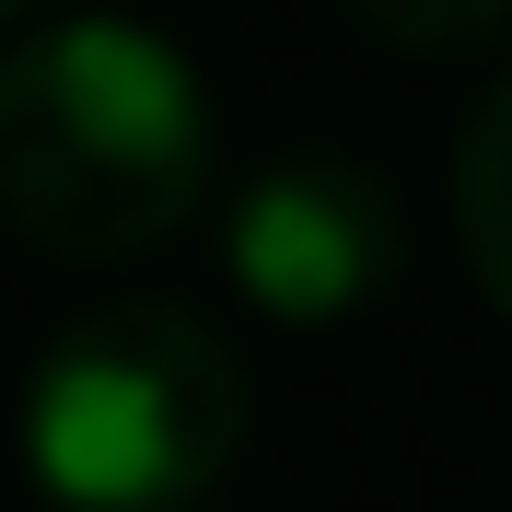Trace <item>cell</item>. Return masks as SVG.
<instances>
[{"label": "cell", "mask_w": 512, "mask_h": 512, "mask_svg": "<svg viewBox=\"0 0 512 512\" xmlns=\"http://www.w3.org/2000/svg\"><path fill=\"white\" fill-rule=\"evenodd\" d=\"M222 163L210 82L128 12L35 24L0 59V222L47 256H152Z\"/></svg>", "instance_id": "6da1fadb"}, {"label": "cell", "mask_w": 512, "mask_h": 512, "mask_svg": "<svg viewBox=\"0 0 512 512\" xmlns=\"http://www.w3.org/2000/svg\"><path fill=\"white\" fill-rule=\"evenodd\" d=\"M245 454V361L198 303H105L24 373V466L59 512H187Z\"/></svg>", "instance_id": "7a4b0ae2"}, {"label": "cell", "mask_w": 512, "mask_h": 512, "mask_svg": "<svg viewBox=\"0 0 512 512\" xmlns=\"http://www.w3.org/2000/svg\"><path fill=\"white\" fill-rule=\"evenodd\" d=\"M222 268L268 326H338L361 303H384L396 268H408L396 187L361 152H326V140L256 163L222 210Z\"/></svg>", "instance_id": "3957f363"}, {"label": "cell", "mask_w": 512, "mask_h": 512, "mask_svg": "<svg viewBox=\"0 0 512 512\" xmlns=\"http://www.w3.org/2000/svg\"><path fill=\"white\" fill-rule=\"evenodd\" d=\"M454 245H466L478 291L512 315V70L478 94V117L454 140Z\"/></svg>", "instance_id": "277c9868"}, {"label": "cell", "mask_w": 512, "mask_h": 512, "mask_svg": "<svg viewBox=\"0 0 512 512\" xmlns=\"http://www.w3.org/2000/svg\"><path fill=\"white\" fill-rule=\"evenodd\" d=\"M338 12L396 59H478L512 35V0H338Z\"/></svg>", "instance_id": "5b68a950"}, {"label": "cell", "mask_w": 512, "mask_h": 512, "mask_svg": "<svg viewBox=\"0 0 512 512\" xmlns=\"http://www.w3.org/2000/svg\"><path fill=\"white\" fill-rule=\"evenodd\" d=\"M12 12H35V0H0V24H12Z\"/></svg>", "instance_id": "8992f818"}]
</instances>
